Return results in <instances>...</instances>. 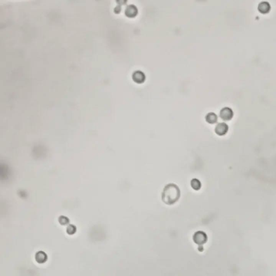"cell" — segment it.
I'll list each match as a JSON object with an SVG mask.
<instances>
[{
  "mask_svg": "<svg viewBox=\"0 0 276 276\" xmlns=\"http://www.w3.org/2000/svg\"><path fill=\"white\" fill-rule=\"evenodd\" d=\"M121 11V7L120 5H117L114 9V12L116 14H120Z\"/></svg>",
  "mask_w": 276,
  "mask_h": 276,
  "instance_id": "13",
  "label": "cell"
},
{
  "mask_svg": "<svg viewBox=\"0 0 276 276\" xmlns=\"http://www.w3.org/2000/svg\"><path fill=\"white\" fill-rule=\"evenodd\" d=\"M217 116L216 114L213 112H210L207 114L206 116V120L207 122L210 124H215L217 121Z\"/></svg>",
  "mask_w": 276,
  "mask_h": 276,
  "instance_id": "7",
  "label": "cell"
},
{
  "mask_svg": "<svg viewBox=\"0 0 276 276\" xmlns=\"http://www.w3.org/2000/svg\"><path fill=\"white\" fill-rule=\"evenodd\" d=\"M124 13L128 18H135L138 14V9L134 5H129L125 8Z\"/></svg>",
  "mask_w": 276,
  "mask_h": 276,
  "instance_id": "3",
  "label": "cell"
},
{
  "mask_svg": "<svg viewBox=\"0 0 276 276\" xmlns=\"http://www.w3.org/2000/svg\"><path fill=\"white\" fill-rule=\"evenodd\" d=\"M127 1H128V0H116V4L118 5L121 6V7L122 5H126Z\"/></svg>",
  "mask_w": 276,
  "mask_h": 276,
  "instance_id": "12",
  "label": "cell"
},
{
  "mask_svg": "<svg viewBox=\"0 0 276 276\" xmlns=\"http://www.w3.org/2000/svg\"><path fill=\"white\" fill-rule=\"evenodd\" d=\"M58 221L62 225H67L69 224L70 220L67 217L60 216L58 219Z\"/></svg>",
  "mask_w": 276,
  "mask_h": 276,
  "instance_id": "11",
  "label": "cell"
},
{
  "mask_svg": "<svg viewBox=\"0 0 276 276\" xmlns=\"http://www.w3.org/2000/svg\"><path fill=\"white\" fill-rule=\"evenodd\" d=\"M219 116L221 119L225 121H229L232 119L234 116V112L229 107L222 108L219 113Z\"/></svg>",
  "mask_w": 276,
  "mask_h": 276,
  "instance_id": "4",
  "label": "cell"
},
{
  "mask_svg": "<svg viewBox=\"0 0 276 276\" xmlns=\"http://www.w3.org/2000/svg\"><path fill=\"white\" fill-rule=\"evenodd\" d=\"M191 187L195 191H198L201 187V183L200 182V181L199 180H197V178H193L191 181Z\"/></svg>",
  "mask_w": 276,
  "mask_h": 276,
  "instance_id": "9",
  "label": "cell"
},
{
  "mask_svg": "<svg viewBox=\"0 0 276 276\" xmlns=\"http://www.w3.org/2000/svg\"><path fill=\"white\" fill-rule=\"evenodd\" d=\"M161 197L165 204L172 205L175 203L180 197V191L178 186L174 183L167 185L163 188Z\"/></svg>",
  "mask_w": 276,
  "mask_h": 276,
  "instance_id": "1",
  "label": "cell"
},
{
  "mask_svg": "<svg viewBox=\"0 0 276 276\" xmlns=\"http://www.w3.org/2000/svg\"><path fill=\"white\" fill-rule=\"evenodd\" d=\"M77 232V228L73 225H68L67 228V234L70 235H73L75 234Z\"/></svg>",
  "mask_w": 276,
  "mask_h": 276,
  "instance_id": "10",
  "label": "cell"
},
{
  "mask_svg": "<svg viewBox=\"0 0 276 276\" xmlns=\"http://www.w3.org/2000/svg\"><path fill=\"white\" fill-rule=\"evenodd\" d=\"M229 130V127L228 125L224 122H221L217 124L215 127V131L217 135L219 136H223L227 133Z\"/></svg>",
  "mask_w": 276,
  "mask_h": 276,
  "instance_id": "5",
  "label": "cell"
},
{
  "mask_svg": "<svg viewBox=\"0 0 276 276\" xmlns=\"http://www.w3.org/2000/svg\"><path fill=\"white\" fill-rule=\"evenodd\" d=\"M193 238L194 242L200 246L206 243L208 240V237L206 233L201 231L195 232L194 234Z\"/></svg>",
  "mask_w": 276,
  "mask_h": 276,
  "instance_id": "2",
  "label": "cell"
},
{
  "mask_svg": "<svg viewBox=\"0 0 276 276\" xmlns=\"http://www.w3.org/2000/svg\"><path fill=\"white\" fill-rule=\"evenodd\" d=\"M47 258L48 257L47 255L43 252H39L36 255V260L40 263H43L47 261Z\"/></svg>",
  "mask_w": 276,
  "mask_h": 276,
  "instance_id": "8",
  "label": "cell"
},
{
  "mask_svg": "<svg viewBox=\"0 0 276 276\" xmlns=\"http://www.w3.org/2000/svg\"><path fill=\"white\" fill-rule=\"evenodd\" d=\"M258 11L262 14H267L270 10V5L266 2H262L259 4Z\"/></svg>",
  "mask_w": 276,
  "mask_h": 276,
  "instance_id": "6",
  "label": "cell"
}]
</instances>
